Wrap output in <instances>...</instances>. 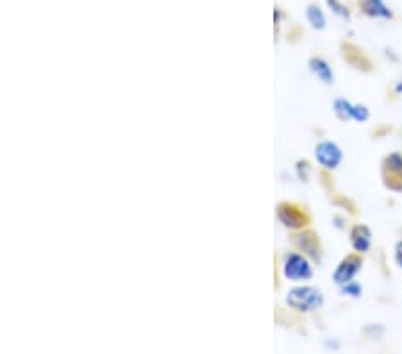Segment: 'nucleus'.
I'll return each mask as SVG.
<instances>
[{
    "label": "nucleus",
    "mask_w": 402,
    "mask_h": 354,
    "mask_svg": "<svg viewBox=\"0 0 402 354\" xmlns=\"http://www.w3.org/2000/svg\"><path fill=\"white\" fill-rule=\"evenodd\" d=\"M350 242H353V247L357 252H366L370 249V243H372V235H370V229L366 226H356L350 231Z\"/></svg>",
    "instance_id": "7"
},
{
    "label": "nucleus",
    "mask_w": 402,
    "mask_h": 354,
    "mask_svg": "<svg viewBox=\"0 0 402 354\" xmlns=\"http://www.w3.org/2000/svg\"><path fill=\"white\" fill-rule=\"evenodd\" d=\"M369 116H370V113H369V109H366V106H360V104H356V106L353 107V118L357 120V122H365Z\"/></svg>",
    "instance_id": "14"
},
{
    "label": "nucleus",
    "mask_w": 402,
    "mask_h": 354,
    "mask_svg": "<svg viewBox=\"0 0 402 354\" xmlns=\"http://www.w3.org/2000/svg\"><path fill=\"white\" fill-rule=\"evenodd\" d=\"M360 6H362V11L370 18H381V20L394 18V13L385 4V0H360Z\"/></svg>",
    "instance_id": "5"
},
{
    "label": "nucleus",
    "mask_w": 402,
    "mask_h": 354,
    "mask_svg": "<svg viewBox=\"0 0 402 354\" xmlns=\"http://www.w3.org/2000/svg\"><path fill=\"white\" fill-rule=\"evenodd\" d=\"M315 156L316 161L320 163L324 169H337L338 165L341 163V151L337 144H332V141H320V144L316 145L315 148Z\"/></svg>",
    "instance_id": "3"
},
{
    "label": "nucleus",
    "mask_w": 402,
    "mask_h": 354,
    "mask_svg": "<svg viewBox=\"0 0 402 354\" xmlns=\"http://www.w3.org/2000/svg\"><path fill=\"white\" fill-rule=\"evenodd\" d=\"M306 18H308L313 29H324L325 27V17L318 6H309V8L306 9Z\"/></svg>",
    "instance_id": "9"
},
{
    "label": "nucleus",
    "mask_w": 402,
    "mask_h": 354,
    "mask_svg": "<svg viewBox=\"0 0 402 354\" xmlns=\"http://www.w3.org/2000/svg\"><path fill=\"white\" fill-rule=\"evenodd\" d=\"M385 169L390 170L395 176L402 177V154L394 153L385 160Z\"/></svg>",
    "instance_id": "10"
},
{
    "label": "nucleus",
    "mask_w": 402,
    "mask_h": 354,
    "mask_svg": "<svg viewBox=\"0 0 402 354\" xmlns=\"http://www.w3.org/2000/svg\"><path fill=\"white\" fill-rule=\"evenodd\" d=\"M309 66H311V70L318 75L320 81H324L325 84H331L334 81V75H332L331 66L327 65V61H324L322 58H313L309 61Z\"/></svg>",
    "instance_id": "8"
},
{
    "label": "nucleus",
    "mask_w": 402,
    "mask_h": 354,
    "mask_svg": "<svg viewBox=\"0 0 402 354\" xmlns=\"http://www.w3.org/2000/svg\"><path fill=\"white\" fill-rule=\"evenodd\" d=\"M395 260H397L399 267L402 268V242H399L397 247H395Z\"/></svg>",
    "instance_id": "15"
},
{
    "label": "nucleus",
    "mask_w": 402,
    "mask_h": 354,
    "mask_svg": "<svg viewBox=\"0 0 402 354\" xmlns=\"http://www.w3.org/2000/svg\"><path fill=\"white\" fill-rule=\"evenodd\" d=\"M283 272L284 277L290 281H306L311 279L313 268L309 265V261L304 258V256L295 254V252H290V254L284 258L283 263Z\"/></svg>",
    "instance_id": "2"
},
{
    "label": "nucleus",
    "mask_w": 402,
    "mask_h": 354,
    "mask_svg": "<svg viewBox=\"0 0 402 354\" xmlns=\"http://www.w3.org/2000/svg\"><path fill=\"white\" fill-rule=\"evenodd\" d=\"M353 107L354 104H350L347 99L334 100V111H337V115L340 116L341 120L353 118Z\"/></svg>",
    "instance_id": "11"
},
{
    "label": "nucleus",
    "mask_w": 402,
    "mask_h": 354,
    "mask_svg": "<svg viewBox=\"0 0 402 354\" xmlns=\"http://www.w3.org/2000/svg\"><path fill=\"white\" fill-rule=\"evenodd\" d=\"M341 292L347 293V295L350 297H360L362 295V286L357 283H354V281H349V283L341 284Z\"/></svg>",
    "instance_id": "13"
},
{
    "label": "nucleus",
    "mask_w": 402,
    "mask_h": 354,
    "mask_svg": "<svg viewBox=\"0 0 402 354\" xmlns=\"http://www.w3.org/2000/svg\"><path fill=\"white\" fill-rule=\"evenodd\" d=\"M286 305L297 311H313L324 305V295L313 286H297L288 292Z\"/></svg>",
    "instance_id": "1"
},
{
    "label": "nucleus",
    "mask_w": 402,
    "mask_h": 354,
    "mask_svg": "<svg viewBox=\"0 0 402 354\" xmlns=\"http://www.w3.org/2000/svg\"><path fill=\"white\" fill-rule=\"evenodd\" d=\"M277 215H279V220L286 227H300L306 222L304 215L300 213L297 208L288 206V204H281L279 210H277Z\"/></svg>",
    "instance_id": "6"
},
{
    "label": "nucleus",
    "mask_w": 402,
    "mask_h": 354,
    "mask_svg": "<svg viewBox=\"0 0 402 354\" xmlns=\"http://www.w3.org/2000/svg\"><path fill=\"white\" fill-rule=\"evenodd\" d=\"M395 90H397V91H399V93H402V83H399V84H397V86H395Z\"/></svg>",
    "instance_id": "16"
},
{
    "label": "nucleus",
    "mask_w": 402,
    "mask_h": 354,
    "mask_svg": "<svg viewBox=\"0 0 402 354\" xmlns=\"http://www.w3.org/2000/svg\"><path fill=\"white\" fill-rule=\"evenodd\" d=\"M362 260L357 258V256H349V258H345L340 265L337 267L334 274H332V279L337 284H345L353 281V277L356 276L357 272L362 270Z\"/></svg>",
    "instance_id": "4"
},
{
    "label": "nucleus",
    "mask_w": 402,
    "mask_h": 354,
    "mask_svg": "<svg viewBox=\"0 0 402 354\" xmlns=\"http://www.w3.org/2000/svg\"><path fill=\"white\" fill-rule=\"evenodd\" d=\"M327 2L329 8L332 9V13H337L338 17L341 18H349V9H347V6L341 4L340 0H325Z\"/></svg>",
    "instance_id": "12"
}]
</instances>
